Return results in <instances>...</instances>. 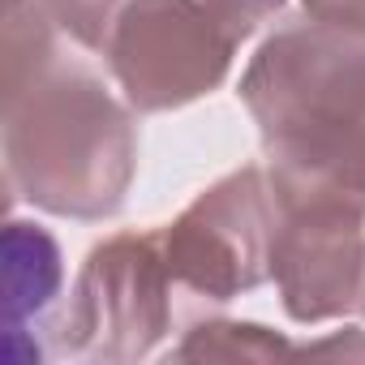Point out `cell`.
Segmentation results:
<instances>
[{
	"label": "cell",
	"instance_id": "obj_8",
	"mask_svg": "<svg viewBox=\"0 0 365 365\" xmlns=\"http://www.w3.org/2000/svg\"><path fill=\"white\" fill-rule=\"evenodd\" d=\"M297 352L284 335L258 327V322H224V318H211V322H198L190 327L185 344H180L172 356L176 361H275V356H288Z\"/></svg>",
	"mask_w": 365,
	"mask_h": 365
},
{
	"label": "cell",
	"instance_id": "obj_7",
	"mask_svg": "<svg viewBox=\"0 0 365 365\" xmlns=\"http://www.w3.org/2000/svg\"><path fill=\"white\" fill-rule=\"evenodd\" d=\"M5 275H9V331H26L31 318H39L43 309H52L65 267H61V250L56 241L39 228V224H22L14 220L5 232Z\"/></svg>",
	"mask_w": 365,
	"mask_h": 365
},
{
	"label": "cell",
	"instance_id": "obj_11",
	"mask_svg": "<svg viewBox=\"0 0 365 365\" xmlns=\"http://www.w3.org/2000/svg\"><path fill=\"white\" fill-rule=\"evenodd\" d=\"M39 5L52 14V22H56L61 31H69V26H73V22L95 5V0H39Z\"/></svg>",
	"mask_w": 365,
	"mask_h": 365
},
{
	"label": "cell",
	"instance_id": "obj_4",
	"mask_svg": "<svg viewBox=\"0 0 365 365\" xmlns=\"http://www.w3.org/2000/svg\"><path fill=\"white\" fill-rule=\"evenodd\" d=\"M176 279L155 232H116L99 241L52 322V352L69 361L125 365L150 356L176 322Z\"/></svg>",
	"mask_w": 365,
	"mask_h": 365
},
{
	"label": "cell",
	"instance_id": "obj_3",
	"mask_svg": "<svg viewBox=\"0 0 365 365\" xmlns=\"http://www.w3.org/2000/svg\"><path fill=\"white\" fill-rule=\"evenodd\" d=\"M65 35L103 61L133 112L211 95L241 48L202 0H95Z\"/></svg>",
	"mask_w": 365,
	"mask_h": 365
},
{
	"label": "cell",
	"instance_id": "obj_5",
	"mask_svg": "<svg viewBox=\"0 0 365 365\" xmlns=\"http://www.w3.org/2000/svg\"><path fill=\"white\" fill-rule=\"evenodd\" d=\"M275 190L267 163H245L202 190L172 224L159 228L168 271L180 297L228 305L271 279Z\"/></svg>",
	"mask_w": 365,
	"mask_h": 365
},
{
	"label": "cell",
	"instance_id": "obj_2",
	"mask_svg": "<svg viewBox=\"0 0 365 365\" xmlns=\"http://www.w3.org/2000/svg\"><path fill=\"white\" fill-rule=\"evenodd\" d=\"M237 95L262 133L271 185L365 207V26L309 14L279 26Z\"/></svg>",
	"mask_w": 365,
	"mask_h": 365
},
{
	"label": "cell",
	"instance_id": "obj_10",
	"mask_svg": "<svg viewBox=\"0 0 365 365\" xmlns=\"http://www.w3.org/2000/svg\"><path fill=\"white\" fill-rule=\"evenodd\" d=\"M309 18H327V22H352L365 26V0H301Z\"/></svg>",
	"mask_w": 365,
	"mask_h": 365
},
{
	"label": "cell",
	"instance_id": "obj_1",
	"mask_svg": "<svg viewBox=\"0 0 365 365\" xmlns=\"http://www.w3.org/2000/svg\"><path fill=\"white\" fill-rule=\"evenodd\" d=\"M56 35L39 0H5V190L65 220H108L138 172L133 108Z\"/></svg>",
	"mask_w": 365,
	"mask_h": 365
},
{
	"label": "cell",
	"instance_id": "obj_9",
	"mask_svg": "<svg viewBox=\"0 0 365 365\" xmlns=\"http://www.w3.org/2000/svg\"><path fill=\"white\" fill-rule=\"evenodd\" d=\"M202 5L215 14V22L241 43L250 39L254 31H262L279 9H284V0H202Z\"/></svg>",
	"mask_w": 365,
	"mask_h": 365
},
{
	"label": "cell",
	"instance_id": "obj_6",
	"mask_svg": "<svg viewBox=\"0 0 365 365\" xmlns=\"http://www.w3.org/2000/svg\"><path fill=\"white\" fill-rule=\"evenodd\" d=\"M275 190L271 279L292 322L314 327L356 309L365 279V207L339 194Z\"/></svg>",
	"mask_w": 365,
	"mask_h": 365
},
{
	"label": "cell",
	"instance_id": "obj_12",
	"mask_svg": "<svg viewBox=\"0 0 365 365\" xmlns=\"http://www.w3.org/2000/svg\"><path fill=\"white\" fill-rule=\"evenodd\" d=\"M356 314L365 318V279H361V301H356Z\"/></svg>",
	"mask_w": 365,
	"mask_h": 365
}]
</instances>
